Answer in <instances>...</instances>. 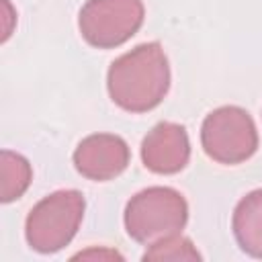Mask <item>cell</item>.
I'll list each match as a JSON object with an SVG mask.
<instances>
[{
    "label": "cell",
    "mask_w": 262,
    "mask_h": 262,
    "mask_svg": "<svg viewBox=\"0 0 262 262\" xmlns=\"http://www.w3.org/2000/svg\"><path fill=\"white\" fill-rule=\"evenodd\" d=\"M186 221L188 205L184 196L168 186L145 188L131 196L125 207V229L139 244L178 233Z\"/></svg>",
    "instance_id": "7a4b0ae2"
},
{
    "label": "cell",
    "mask_w": 262,
    "mask_h": 262,
    "mask_svg": "<svg viewBox=\"0 0 262 262\" xmlns=\"http://www.w3.org/2000/svg\"><path fill=\"white\" fill-rule=\"evenodd\" d=\"M231 229L237 246L246 254L262 258V188L248 192L237 203L231 217Z\"/></svg>",
    "instance_id": "ba28073f"
},
{
    "label": "cell",
    "mask_w": 262,
    "mask_h": 262,
    "mask_svg": "<svg viewBox=\"0 0 262 262\" xmlns=\"http://www.w3.org/2000/svg\"><path fill=\"white\" fill-rule=\"evenodd\" d=\"M115 104L129 113L156 108L170 88V66L160 43H141L117 57L106 76Z\"/></svg>",
    "instance_id": "6da1fadb"
},
{
    "label": "cell",
    "mask_w": 262,
    "mask_h": 262,
    "mask_svg": "<svg viewBox=\"0 0 262 262\" xmlns=\"http://www.w3.org/2000/svg\"><path fill=\"white\" fill-rule=\"evenodd\" d=\"M0 162H2V192H0V199L2 203H10L14 199H18L29 182H31V166L29 162L18 156V154H12V151H2L0 156Z\"/></svg>",
    "instance_id": "9c48e42d"
},
{
    "label": "cell",
    "mask_w": 262,
    "mask_h": 262,
    "mask_svg": "<svg viewBox=\"0 0 262 262\" xmlns=\"http://www.w3.org/2000/svg\"><path fill=\"white\" fill-rule=\"evenodd\" d=\"M188 133L178 123L162 121L143 137L141 160L145 168L156 174H176L188 164Z\"/></svg>",
    "instance_id": "52a82bcc"
},
{
    "label": "cell",
    "mask_w": 262,
    "mask_h": 262,
    "mask_svg": "<svg viewBox=\"0 0 262 262\" xmlns=\"http://www.w3.org/2000/svg\"><path fill=\"white\" fill-rule=\"evenodd\" d=\"M205 154L219 164H239L258 149L254 119L239 106H219L209 113L201 127Z\"/></svg>",
    "instance_id": "277c9868"
},
{
    "label": "cell",
    "mask_w": 262,
    "mask_h": 262,
    "mask_svg": "<svg viewBox=\"0 0 262 262\" xmlns=\"http://www.w3.org/2000/svg\"><path fill=\"white\" fill-rule=\"evenodd\" d=\"M143 260H201V254L188 237L172 233L154 242L143 254Z\"/></svg>",
    "instance_id": "30bf717a"
},
{
    "label": "cell",
    "mask_w": 262,
    "mask_h": 262,
    "mask_svg": "<svg viewBox=\"0 0 262 262\" xmlns=\"http://www.w3.org/2000/svg\"><path fill=\"white\" fill-rule=\"evenodd\" d=\"M143 23L141 0H88L78 18L86 43L111 49L131 39Z\"/></svg>",
    "instance_id": "5b68a950"
},
{
    "label": "cell",
    "mask_w": 262,
    "mask_h": 262,
    "mask_svg": "<svg viewBox=\"0 0 262 262\" xmlns=\"http://www.w3.org/2000/svg\"><path fill=\"white\" fill-rule=\"evenodd\" d=\"M129 164V147L125 139L111 133H94L80 141L74 151L76 170L90 180H111Z\"/></svg>",
    "instance_id": "8992f818"
},
{
    "label": "cell",
    "mask_w": 262,
    "mask_h": 262,
    "mask_svg": "<svg viewBox=\"0 0 262 262\" xmlns=\"http://www.w3.org/2000/svg\"><path fill=\"white\" fill-rule=\"evenodd\" d=\"M86 201L80 190H57L39 201L27 215L25 235L33 250L53 254L66 248L76 235Z\"/></svg>",
    "instance_id": "3957f363"
}]
</instances>
